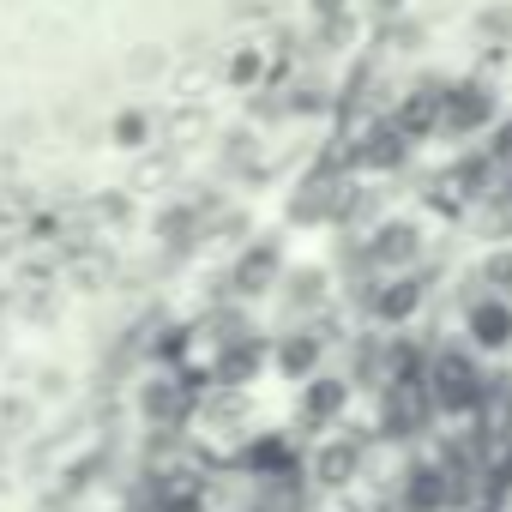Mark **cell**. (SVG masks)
Segmentation results:
<instances>
[{"label":"cell","mask_w":512,"mask_h":512,"mask_svg":"<svg viewBox=\"0 0 512 512\" xmlns=\"http://www.w3.org/2000/svg\"><path fill=\"white\" fill-rule=\"evenodd\" d=\"M422 380H428V398H434V410H440L446 428H464V422H482V416H488V386H494V380H488V362H482L464 338L428 344Z\"/></svg>","instance_id":"cell-1"},{"label":"cell","mask_w":512,"mask_h":512,"mask_svg":"<svg viewBox=\"0 0 512 512\" xmlns=\"http://www.w3.org/2000/svg\"><path fill=\"white\" fill-rule=\"evenodd\" d=\"M356 260L368 278H392V272H422L428 260V229L410 211H380L362 235H356Z\"/></svg>","instance_id":"cell-2"},{"label":"cell","mask_w":512,"mask_h":512,"mask_svg":"<svg viewBox=\"0 0 512 512\" xmlns=\"http://www.w3.org/2000/svg\"><path fill=\"white\" fill-rule=\"evenodd\" d=\"M428 308V272H392V278H368L362 290V320L374 332H410Z\"/></svg>","instance_id":"cell-3"},{"label":"cell","mask_w":512,"mask_h":512,"mask_svg":"<svg viewBox=\"0 0 512 512\" xmlns=\"http://www.w3.org/2000/svg\"><path fill=\"white\" fill-rule=\"evenodd\" d=\"M290 278V260H284V241L278 235H253L235 247V260H229V296L235 302H266L272 290H284Z\"/></svg>","instance_id":"cell-4"},{"label":"cell","mask_w":512,"mask_h":512,"mask_svg":"<svg viewBox=\"0 0 512 512\" xmlns=\"http://www.w3.org/2000/svg\"><path fill=\"white\" fill-rule=\"evenodd\" d=\"M500 85L482 79V73H464V79H446V133L440 139H488V127L500 121Z\"/></svg>","instance_id":"cell-5"},{"label":"cell","mask_w":512,"mask_h":512,"mask_svg":"<svg viewBox=\"0 0 512 512\" xmlns=\"http://www.w3.org/2000/svg\"><path fill=\"white\" fill-rule=\"evenodd\" d=\"M458 338H464L482 362H506V356H512V296L476 290V296L458 308Z\"/></svg>","instance_id":"cell-6"},{"label":"cell","mask_w":512,"mask_h":512,"mask_svg":"<svg viewBox=\"0 0 512 512\" xmlns=\"http://www.w3.org/2000/svg\"><path fill=\"white\" fill-rule=\"evenodd\" d=\"M386 121L410 139V145H428L446 133V79H428V85H404L386 109Z\"/></svg>","instance_id":"cell-7"},{"label":"cell","mask_w":512,"mask_h":512,"mask_svg":"<svg viewBox=\"0 0 512 512\" xmlns=\"http://www.w3.org/2000/svg\"><path fill=\"white\" fill-rule=\"evenodd\" d=\"M356 392H362V386H356L350 374L320 368L314 380H302V386H296V416H302V428H338V422L350 416Z\"/></svg>","instance_id":"cell-8"},{"label":"cell","mask_w":512,"mask_h":512,"mask_svg":"<svg viewBox=\"0 0 512 512\" xmlns=\"http://www.w3.org/2000/svg\"><path fill=\"white\" fill-rule=\"evenodd\" d=\"M410 157H416V145L380 115V121H368L356 139H350V169H362V175H398V169H410Z\"/></svg>","instance_id":"cell-9"},{"label":"cell","mask_w":512,"mask_h":512,"mask_svg":"<svg viewBox=\"0 0 512 512\" xmlns=\"http://www.w3.org/2000/svg\"><path fill=\"white\" fill-rule=\"evenodd\" d=\"M362 464H368V440H362V434H320L308 476H314L320 488H332V494H338V488L362 482Z\"/></svg>","instance_id":"cell-10"},{"label":"cell","mask_w":512,"mask_h":512,"mask_svg":"<svg viewBox=\"0 0 512 512\" xmlns=\"http://www.w3.org/2000/svg\"><path fill=\"white\" fill-rule=\"evenodd\" d=\"M223 91L235 97H253V91H278V67H272V49L266 43H235L223 55Z\"/></svg>","instance_id":"cell-11"},{"label":"cell","mask_w":512,"mask_h":512,"mask_svg":"<svg viewBox=\"0 0 512 512\" xmlns=\"http://www.w3.org/2000/svg\"><path fill=\"white\" fill-rule=\"evenodd\" d=\"M193 398H199V386H187V374H151V380L139 386V410H145V422H157V428H175V422L193 410Z\"/></svg>","instance_id":"cell-12"},{"label":"cell","mask_w":512,"mask_h":512,"mask_svg":"<svg viewBox=\"0 0 512 512\" xmlns=\"http://www.w3.org/2000/svg\"><path fill=\"white\" fill-rule=\"evenodd\" d=\"M284 308H290V320H320V314H332V278H326L320 266H296V272L284 278Z\"/></svg>","instance_id":"cell-13"},{"label":"cell","mask_w":512,"mask_h":512,"mask_svg":"<svg viewBox=\"0 0 512 512\" xmlns=\"http://www.w3.org/2000/svg\"><path fill=\"white\" fill-rule=\"evenodd\" d=\"M151 139H157V121H151L145 103H127V109L109 115V145H115V151H145Z\"/></svg>","instance_id":"cell-14"},{"label":"cell","mask_w":512,"mask_h":512,"mask_svg":"<svg viewBox=\"0 0 512 512\" xmlns=\"http://www.w3.org/2000/svg\"><path fill=\"white\" fill-rule=\"evenodd\" d=\"M121 73H127L133 85H157V79L175 73V49H163V43H139V49H127Z\"/></svg>","instance_id":"cell-15"},{"label":"cell","mask_w":512,"mask_h":512,"mask_svg":"<svg viewBox=\"0 0 512 512\" xmlns=\"http://www.w3.org/2000/svg\"><path fill=\"white\" fill-rule=\"evenodd\" d=\"M476 290L512 296V241H488V247L476 253Z\"/></svg>","instance_id":"cell-16"},{"label":"cell","mask_w":512,"mask_h":512,"mask_svg":"<svg viewBox=\"0 0 512 512\" xmlns=\"http://www.w3.org/2000/svg\"><path fill=\"white\" fill-rule=\"evenodd\" d=\"M247 464L260 470V476H284V470L296 464V446H290L284 434H272V440H253V446H247Z\"/></svg>","instance_id":"cell-17"},{"label":"cell","mask_w":512,"mask_h":512,"mask_svg":"<svg viewBox=\"0 0 512 512\" xmlns=\"http://www.w3.org/2000/svg\"><path fill=\"white\" fill-rule=\"evenodd\" d=\"M482 157L500 169V175H512V109L488 127V139H482Z\"/></svg>","instance_id":"cell-18"},{"label":"cell","mask_w":512,"mask_h":512,"mask_svg":"<svg viewBox=\"0 0 512 512\" xmlns=\"http://www.w3.org/2000/svg\"><path fill=\"white\" fill-rule=\"evenodd\" d=\"M308 13H314V25H320V19H344V13H362V0H308Z\"/></svg>","instance_id":"cell-19"},{"label":"cell","mask_w":512,"mask_h":512,"mask_svg":"<svg viewBox=\"0 0 512 512\" xmlns=\"http://www.w3.org/2000/svg\"><path fill=\"white\" fill-rule=\"evenodd\" d=\"M362 7H368L374 19H398V13H410V0H362Z\"/></svg>","instance_id":"cell-20"}]
</instances>
